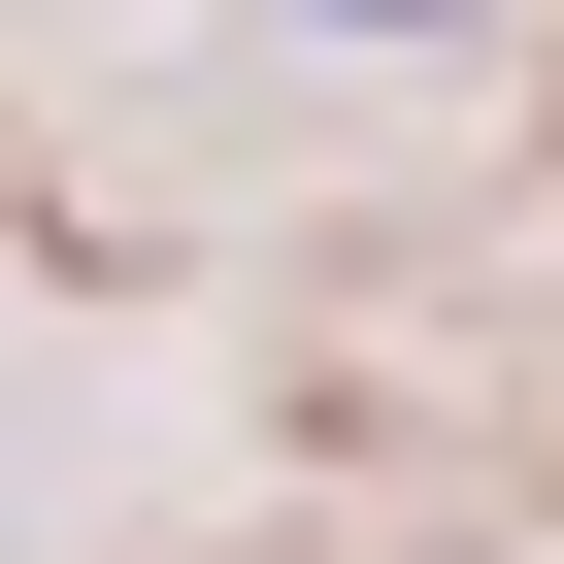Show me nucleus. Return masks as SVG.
Returning a JSON list of instances; mask_svg holds the SVG:
<instances>
[{
  "label": "nucleus",
  "instance_id": "1",
  "mask_svg": "<svg viewBox=\"0 0 564 564\" xmlns=\"http://www.w3.org/2000/svg\"><path fill=\"white\" fill-rule=\"evenodd\" d=\"M300 34H465V0H300Z\"/></svg>",
  "mask_w": 564,
  "mask_h": 564
}]
</instances>
